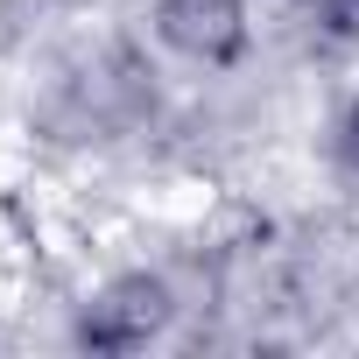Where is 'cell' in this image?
<instances>
[{
  "label": "cell",
  "mask_w": 359,
  "mask_h": 359,
  "mask_svg": "<svg viewBox=\"0 0 359 359\" xmlns=\"http://www.w3.org/2000/svg\"><path fill=\"white\" fill-rule=\"evenodd\" d=\"M155 29L191 64H233L247 43V0H155Z\"/></svg>",
  "instance_id": "cell-1"
},
{
  "label": "cell",
  "mask_w": 359,
  "mask_h": 359,
  "mask_svg": "<svg viewBox=\"0 0 359 359\" xmlns=\"http://www.w3.org/2000/svg\"><path fill=\"white\" fill-rule=\"evenodd\" d=\"M169 324V296H162V282H148V275H134V282H113L92 310H85V345H99V352H134V345H148L155 331Z\"/></svg>",
  "instance_id": "cell-2"
},
{
  "label": "cell",
  "mask_w": 359,
  "mask_h": 359,
  "mask_svg": "<svg viewBox=\"0 0 359 359\" xmlns=\"http://www.w3.org/2000/svg\"><path fill=\"white\" fill-rule=\"evenodd\" d=\"M338 155H345V169L359 176V106L345 113V127H338Z\"/></svg>",
  "instance_id": "cell-3"
}]
</instances>
